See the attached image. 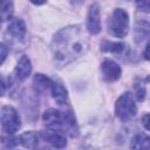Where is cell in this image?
Segmentation results:
<instances>
[{
  "label": "cell",
  "instance_id": "6da1fadb",
  "mask_svg": "<svg viewBox=\"0 0 150 150\" xmlns=\"http://www.w3.org/2000/svg\"><path fill=\"white\" fill-rule=\"evenodd\" d=\"M88 39L79 25L64 27L55 33L50 50L53 61L57 67L67 66L88 50Z\"/></svg>",
  "mask_w": 150,
  "mask_h": 150
},
{
  "label": "cell",
  "instance_id": "7a4b0ae2",
  "mask_svg": "<svg viewBox=\"0 0 150 150\" xmlns=\"http://www.w3.org/2000/svg\"><path fill=\"white\" fill-rule=\"evenodd\" d=\"M108 32L115 38H124L129 32V15L122 8H116L108 19Z\"/></svg>",
  "mask_w": 150,
  "mask_h": 150
},
{
  "label": "cell",
  "instance_id": "3957f363",
  "mask_svg": "<svg viewBox=\"0 0 150 150\" xmlns=\"http://www.w3.org/2000/svg\"><path fill=\"white\" fill-rule=\"evenodd\" d=\"M137 112V107L131 93L122 94L115 103V114L121 121H129Z\"/></svg>",
  "mask_w": 150,
  "mask_h": 150
},
{
  "label": "cell",
  "instance_id": "277c9868",
  "mask_svg": "<svg viewBox=\"0 0 150 150\" xmlns=\"http://www.w3.org/2000/svg\"><path fill=\"white\" fill-rule=\"evenodd\" d=\"M21 125L20 116L18 111L11 105H4L1 108V127L7 135H13L19 130Z\"/></svg>",
  "mask_w": 150,
  "mask_h": 150
},
{
  "label": "cell",
  "instance_id": "5b68a950",
  "mask_svg": "<svg viewBox=\"0 0 150 150\" xmlns=\"http://www.w3.org/2000/svg\"><path fill=\"white\" fill-rule=\"evenodd\" d=\"M43 122L49 129H54L57 131H63V115L62 111L56 109H47L43 112Z\"/></svg>",
  "mask_w": 150,
  "mask_h": 150
},
{
  "label": "cell",
  "instance_id": "8992f818",
  "mask_svg": "<svg viewBox=\"0 0 150 150\" xmlns=\"http://www.w3.org/2000/svg\"><path fill=\"white\" fill-rule=\"evenodd\" d=\"M101 71H102L104 80L108 82H114V81L118 80L122 74V69H121L120 64L109 59L104 60L101 63Z\"/></svg>",
  "mask_w": 150,
  "mask_h": 150
},
{
  "label": "cell",
  "instance_id": "52a82bcc",
  "mask_svg": "<svg viewBox=\"0 0 150 150\" xmlns=\"http://www.w3.org/2000/svg\"><path fill=\"white\" fill-rule=\"evenodd\" d=\"M87 29L90 34H98L101 32L100 6L97 4L90 5L87 15Z\"/></svg>",
  "mask_w": 150,
  "mask_h": 150
},
{
  "label": "cell",
  "instance_id": "ba28073f",
  "mask_svg": "<svg viewBox=\"0 0 150 150\" xmlns=\"http://www.w3.org/2000/svg\"><path fill=\"white\" fill-rule=\"evenodd\" d=\"M41 137L54 148H64L67 145L66 137L61 134V131H57V130H54V129L42 131Z\"/></svg>",
  "mask_w": 150,
  "mask_h": 150
},
{
  "label": "cell",
  "instance_id": "9c48e42d",
  "mask_svg": "<svg viewBox=\"0 0 150 150\" xmlns=\"http://www.w3.org/2000/svg\"><path fill=\"white\" fill-rule=\"evenodd\" d=\"M30 71H32L30 60L25 55L21 56L16 63L15 69H14V75H15L16 80L18 81H25L30 75Z\"/></svg>",
  "mask_w": 150,
  "mask_h": 150
},
{
  "label": "cell",
  "instance_id": "30bf717a",
  "mask_svg": "<svg viewBox=\"0 0 150 150\" xmlns=\"http://www.w3.org/2000/svg\"><path fill=\"white\" fill-rule=\"evenodd\" d=\"M62 115H63V131L71 137L77 136V131H79L77 123L71 110H63Z\"/></svg>",
  "mask_w": 150,
  "mask_h": 150
},
{
  "label": "cell",
  "instance_id": "8fae6325",
  "mask_svg": "<svg viewBox=\"0 0 150 150\" xmlns=\"http://www.w3.org/2000/svg\"><path fill=\"white\" fill-rule=\"evenodd\" d=\"M26 25H25V21L22 19H19V18H15L11 21L9 26H8V33L15 38L16 40L19 41H22L26 36Z\"/></svg>",
  "mask_w": 150,
  "mask_h": 150
},
{
  "label": "cell",
  "instance_id": "7c38bea8",
  "mask_svg": "<svg viewBox=\"0 0 150 150\" xmlns=\"http://www.w3.org/2000/svg\"><path fill=\"white\" fill-rule=\"evenodd\" d=\"M41 138H42V137H41V134L30 130V131H26V132L21 134V136L19 137V141H20V143H21L25 148L35 149V148L39 146Z\"/></svg>",
  "mask_w": 150,
  "mask_h": 150
},
{
  "label": "cell",
  "instance_id": "4fadbf2b",
  "mask_svg": "<svg viewBox=\"0 0 150 150\" xmlns=\"http://www.w3.org/2000/svg\"><path fill=\"white\" fill-rule=\"evenodd\" d=\"M50 91H52V95H53L54 100L56 101V103L59 105H66L67 104V102H68V94H67L66 88L62 86V83L56 82V81L52 82Z\"/></svg>",
  "mask_w": 150,
  "mask_h": 150
},
{
  "label": "cell",
  "instance_id": "5bb4252c",
  "mask_svg": "<svg viewBox=\"0 0 150 150\" xmlns=\"http://www.w3.org/2000/svg\"><path fill=\"white\" fill-rule=\"evenodd\" d=\"M148 36H150V22L144 20L137 21L135 25V41L142 42Z\"/></svg>",
  "mask_w": 150,
  "mask_h": 150
},
{
  "label": "cell",
  "instance_id": "9a60e30c",
  "mask_svg": "<svg viewBox=\"0 0 150 150\" xmlns=\"http://www.w3.org/2000/svg\"><path fill=\"white\" fill-rule=\"evenodd\" d=\"M131 149H150V136L145 134H137L130 142Z\"/></svg>",
  "mask_w": 150,
  "mask_h": 150
},
{
  "label": "cell",
  "instance_id": "2e32d148",
  "mask_svg": "<svg viewBox=\"0 0 150 150\" xmlns=\"http://www.w3.org/2000/svg\"><path fill=\"white\" fill-rule=\"evenodd\" d=\"M52 82L53 81H50L47 76H45L42 74H36L33 80V84H34V88L36 91H45L48 88L50 89Z\"/></svg>",
  "mask_w": 150,
  "mask_h": 150
},
{
  "label": "cell",
  "instance_id": "e0dca14e",
  "mask_svg": "<svg viewBox=\"0 0 150 150\" xmlns=\"http://www.w3.org/2000/svg\"><path fill=\"white\" fill-rule=\"evenodd\" d=\"M124 49V45L121 42H110V41H103L101 43V50L102 52H109V53H121Z\"/></svg>",
  "mask_w": 150,
  "mask_h": 150
},
{
  "label": "cell",
  "instance_id": "ac0fdd59",
  "mask_svg": "<svg viewBox=\"0 0 150 150\" xmlns=\"http://www.w3.org/2000/svg\"><path fill=\"white\" fill-rule=\"evenodd\" d=\"M13 0H1V18L2 21H7L13 14Z\"/></svg>",
  "mask_w": 150,
  "mask_h": 150
},
{
  "label": "cell",
  "instance_id": "d6986e66",
  "mask_svg": "<svg viewBox=\"0 0 150 150\" xmlns=\"http://www.w3.org/2000/svg\"><path fill=\"white\" fill-rule=\"evenodd\" d=\"M135 89H136V97L138 101H143L145 97V87L142 83H136L135 84Z\"/></svg>",
  "mask_w": 150,
  "mask_h": 150
},
{
  "label": "cell",
  "instance_id": "ffe728a7",
  "mask_svg": "<svg viewBox=\"0 0 150 150\" xmlns=\"http://www.w3.org/2000/svg\"><path fill=\"white\" fill-rule=\"evenodd\" d=\"M136 6L142 12H150V0H135Z\"/></svg>",
  "mask_w": 150,
  "mask_h": 150
},
{
  "label": "cell",
  "instance_id": "44dd1931",
  "mask_svg": "<svg viewBox=\"0 0 150 150\" xmlns=\"http://www.w3.org/2000/svg\"><path fill=\"white\" fill-rule=\"evenodd\" d=\"M142 124H143V127H144L146 130L150 131V114H146V115L143 116V118H142Z\"/></svg>",
  "mask_w": 150,
  "mask_h": 150
},
{
  "label": "cell",
  "instance_id": "7402d4cb",
  "mask_svg": "<svg viewBox=\"0 0 150 150\" xmlns=\"http://www.w3.org/2000/svg\"><path fill=\"white\" fill-rule=\"evenodd\" d=\"M143 56H144L145 60L150 61V40L145 45V48H144V52H143Z\"/></svg>",
  "mask_w": 150,
  "mask_h": 150
},
{
  "label": "cell",
  "instance_id": "603a6c76",
  "mask_svg": "<svg viewBox=\"0 0 150 150\" xmlns=\"http://www.w3.org/2000/svg\"><path fill=\"white\" fill-rule=\"evenodd\" d=\"M0 49H1V63H4V61L6 59V55H7V48H6V46L4 43H1Z\"/></svg>",
  "mask_w": 150,
  "mask_h": 150
},
{
  "label": "cell",
  "instance_id": "cb8c5ba5",
  "mask_svg": "<svg viewBox=\"0 0 150 150\" xmlns=\"http://www.w3.org/2000/svg\"><path fill=\"white\" fill-rule=\"evenodd\" d=\"M32 4H34V5H42V4H45L46 2V0H29Z\"/></svg>",
  "mask_w": 150,
  "mask_h": 150
},
{
  "label": "cell",
  "instance_id": "d4e9b609",
  "mask_svg": "<svg viewBox=\"0 0 150 150\" xmlns=\"http://www.w3.org/2000/svg\"><path fill=\"white\" fill-rule=\"evenodd\" d=\"M70 2H71L73 5H80V4L83 2V0H70Z\"/></svg>",
  "mask_w": 150,
  "mask_h": 150
}]
</instances>
